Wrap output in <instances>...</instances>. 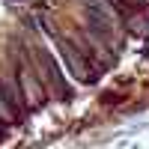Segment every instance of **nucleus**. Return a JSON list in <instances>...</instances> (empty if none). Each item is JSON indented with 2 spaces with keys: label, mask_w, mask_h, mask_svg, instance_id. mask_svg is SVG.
I'll list each match as a JSON object with an SVG mask.
<instances>
[{
  "label": "nucleus",
  "mask_w": 149,
  "mask_h": 149,
  "mask_svg": "<svg viewBox=\"0 0 149 149\" xmlns=\"http://www.w3.org/2000/svg\"><path fill=\"white\" fill-rule=\"evenodd\" d=\"M18 90H21V98H24V107H42L45 104V90H42V84L39 78L30 72V66H21L18 69Z\"/></svg>",
  "instance_id": "1"
},
{
  "label": "nucleus",
  "mask_w": 149,
  "mask_h": 149,
  "mask_svg": "<svg viewBox=\"0 0 149 149\" xmlns=\"http://www.w3.org/2000/svg\"><path fill=\"white\" fill-rule=\"evenodd\" d=\"M33 54H36V60H39V63H42L39 69L45 72V78H48V84H51L54 90H57V95H60V98H69V95H72V86L66 84L63 72H60V66H57V60H54L51 54H48L45 48H36Z\"/></svg>",
  "instance_id": "2"
},
{
  "label": "nucleus",
  "mask_w": 149,
  "mask_h": 149,
  "mask_svg": "<svg viewBox=\"0 0 149 149\" xmlns=\"http://www.w3.org/2000/svg\"><path fill=\"white\" fill-rule=\"evenodd\" d=\"M57 51H60V57L66 60L69 72H72L78 81H93V78H95V74H90V72H86V60H84V54H81V51H78V48H74L72 42L60 39V42H57Z\"/></svg>",
  "instance_id": "3"
},
{
  "label": "nucleus",
  "mask_w": 149,
  "mask_h": 149,
  "mask_svg": "<svg viewBox=\"0 0 149 149\" xmlns=\"http://www.w3.org/2000/svg\"><path fill=\"white\" fill-rule=\"evenodd\" d=\"M6 125H9V122H3V119H0V137H6Z\"/></svg>",
  "instance_id": "4"
}]
</instances>
